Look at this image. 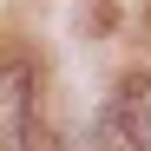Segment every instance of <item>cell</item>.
Returning a JSON list of instances; mask_svg holds the SVG:
<instances>
[{
  "mask_svg": "<svg viewBox=\"0 0 151 151\" xmlns=\"http://www.w3.org/2000/svg\"><path fill=\"white\" fill-rule=\"evenodd\" d=\"M99 132H105V151H151V79L145 72H125Z\"/></svg>",
  "mask_w": 151,
  "mask_h": 151,
  "instance_id": "cell-1",
  "label": "cell"
},
{
  "mask_svg": "<svg viewBox=\"0 0 151 151\" xmlns=\"http://www.w3.org/2000/svg\"><path fill=\"white\" fill-rule=\"evenodd\" d=\"M33 132V72L27 66H0V151H27Z\"/></svg>",
  "mask_w": 151,
  "mask_h": 151,
  "instance_id": "cell-2",
  "label": "cell"
}]
</instances>
